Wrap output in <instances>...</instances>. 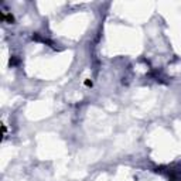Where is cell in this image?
I'll use <instances>...</instances> for the list:
<instances>
[{"label":"cell","instance_id":"cell-1","mask_svg":"<svg viewBox=\"0 0 181 181\" xmlns=\"http://www.w3.org/2000/svg\"><path fill=\"white\" fill-rule=\"evenodd\" d=\"M1 20H3V21L13 23V21H14V17H13L11 14H6L4 11H1Z\"/></svg>","mask_w":181,"mask_h":181},{"label":"cell","instance_id":"cell-2","mask_svg":"<svg viewBox=\"0 0 181 181\" xmlns=\"http://www.w3.org/2000/svg\"><path fill=\"white\" fill-rule=\"evenodd\" d=\"M85 85H87V87H92V81L87 79V81H85Z\"/></svg>","mask_w":181,"mask_h":181}]
</instances>
